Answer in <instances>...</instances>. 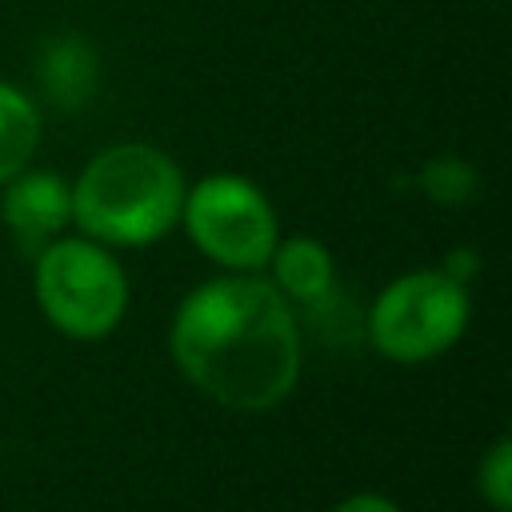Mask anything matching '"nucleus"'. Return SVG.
<instances>
[{
  "instance_id": "obj_1",
  "label": "nucleus",
  "mask_w": 512,
  "mask_h": 512,
  "mask_svg": "<svg viewBox=\"0 0 512 512\" xmlns=\"http://www.w3.org/2000/svg\"><path fill=\"white\" fill-rule=\"evenodd\" d=\"M176 368L236 412L276 408L300 380L292 300L260 272H232L192 288L168 332Z\"/></svg>"
},
{
  "instance_id": "obj_2",
  "label": "nucleus",
  "mask_w": 512,
  "mask_h": 512,
  "mask_svg": "<svg viewBox=\"0 0 512 512\" xmlns=\"http://www.w3.org/2000/svg\"><path fill=\"white\" fill-rule=\"evenodd\" d=\"M72 188V224L104 248H140L168 236L184 208V172L152 144H112L96 152Z\"/></svg>"
},
{
  "instance_id": "obj_3",
  "label": "nucleus",
  "mask_w": 512,
  "mask_h": 512,
  "mask_svg": "<svg viewBox=\"0 0 512 512\" xmlns=\"http://www.w3.org/2000/svg\"><path fill=\"white\" fill-rule=\"evenodd\" d=\"M36 260V300L48 324L72 340L108 336L128 308L120 260L88 236H56Z\"/></svg>"
},
{
  "instance_id": "obj_4",
  "label": "nucleus",
  "mask_w": 512,
  "mask_h": 512,
  "mask_svg": "<svg viewBox=\"0 0 512 512\" xmlns=\"http://www.w3.org/2000/svg\"><path fill=\"white\" fill-rule=\"evenodd\" d=\"M468 292L444 268L396 276L368 308V340L396 364H424L444 356L468 328Z\"/></svg>"
},
{
  "instance_id": "obj_5",
  "label": "nucleus",
  "mask_w": 512,
  "mask_h": 512,
  "mask_svg": "<svg viewBox=\"0 0 512 512\" xmlns=\"http://www.w3.org/2000/svg\"><path fill=\"white\" fill-rule=\"evenodd\" d=\"M180 224L188 240L228 272H260L280 240L268 196L232 172H212L184 192Z\"/></svg>"
},
{
  "instance_id": "obj_6",
  "label": "nucleus",
  "mask_w": 512,
  "mask_h": 512,
  "mask_svg": "<svg viewBox=\"0 0 512 512\" xmlns=\"http://www.w3.org/2000/svg\"><path fill=\"white\" fill-rule=\"evenodd\" d=\"M0 216L20 248V256H40L56 236H64V224L72 220V188L64 176L48 168H20L12 180H4Z\"/></svg>"
},
{
  "instance_id": "obj_7",
  "label": "nucleus",
  "mask_w": 512,
  "mask_h": 512,
  "mask_svg": "<svg viewBox=\"0 0 512 512\" xmlns=\"http://www.w3.org/2000/svg\"><path fill=\"white\" fill-rule=\"evenodd\" d=\"M268 264H272V284L288 300H300V304H312V300L328 296V288L336 280V268H332L328 248L320 240H312V236L276 240Z\"/></svg>"
},
{
  "instance_id": "obj_8",
  "label": "nucleus",
  "mask_w": 512,
  "mask_h": 512,
  "mask_svg": "<svg viewBox=\"0 0 512 512\" xmlns=\"http://www.w3.org/2000/svg\"><path fill=\"white\" fill-rule=\"evenodd\" d=\"M40 76H44V88L56 104L76 108L92 88L96 56L80 36H56L40 56Z\"/></svg>"
},
{
  "instance_id": "obj_9",
  "label": "nucleus",
  "mask_w": 512,
  "mask_h": 512,
  "mask_svg": "<svg viewBox=\"0 0 512 512\" xmlns=\"http://www.w3.org/2000/svg\"><path fill=\"white\" fill-rule=\"evenodd\" d=\"M36 144H40V112L20 88L0 80V184L32 164Z\"/></svg>"
},
{
  "instance_id": "obj_10",
  "label": "nucleus",
  "mask_w": 512,
  "mask_h": 512,
  "mask_svg": "<svg viewBox=\"0 0 512 512\" xmlns=\"http://www.w3.org/2000/svg\"><path fill=\"white\" fill-rule=\"evenodd\" d=\"M420 188L432 204H468L472 192H476V168L464 164L460 156H436L420 168Z\"/></svg>"
},
{
  "instance_id": "obj_11",
  "label": "nucleus",
  "mask_w": 512,
  "mask_h": 512,
  "mask_svg": "<svg viewBox=\"0 0 512 512\" xmlns=\"http://www.w3.org/2000/svg\"><path fill=\"white\" fill-rule=\"evenodd\" d=\"M476 488L480 496L492 504V512H508L512 508V440L500 436L488 456L476 468Z\"/></svg>"
},
{
  "instance_id": "obj_12",
  "label": "nucleus",
  "mask_w": 512,
  "mask_h": 512,
  "mask_svg": "<svg viewBox=\"0 0 512 512\" xmlns=\"http://www.w3.org/2000/svg\"><path fill=\"white\" fill-rule=\"evenodd\" d=\"M328 512H400L388 496H376V492H356V496H344L340 504H332Z\"/></svg>"
},
{
  "instance_id": "obj_13",
  "label": "nucleus",
  "mask_w": 512,
  "mask_h": 512,
  "mask_svg": "<svg viewBox=\"0 0 512 512\" xmlns=\"http://www.w3.org/2000/svg\"><path fill=\"white\" fill-rule=\"evenodd\" d=\"M444 272L452 276V280H460V284H468V276L476 272V256L472 252H448V260H444Z\"/></svg>"
}]
</instances>
